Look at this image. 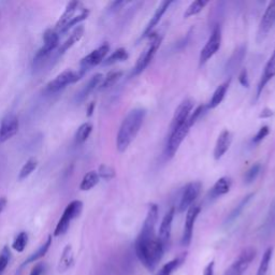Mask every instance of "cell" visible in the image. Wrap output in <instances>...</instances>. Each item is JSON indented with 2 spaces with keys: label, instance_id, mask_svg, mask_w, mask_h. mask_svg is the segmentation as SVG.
Instances as JSON below:
<instances>
[{
  "label": "cell",
  "instance_id": "1",
  "mask_svg": "<svg viewBox=\"0 0 275 275\" xmlns=\"http://www.w3.org/2000/svg\"><path fill=\"white\" fill-rule=\"evenodd\" d=\"M159 210L155 203L149 205L147 217L134 242V251L139 261L149 272H154L165 254V246L156 234Z\"/></svg>",
  "mask_w": 275,
  "mask_h": 275
},
{
  "label": "cell",
  "instance_id": "2",
  "mask_svg": "<svg viewBox=\"0 0 275 275\" xmlns=\"http://www.w3.org/2000/svg\"><path fill=\"white\" fill-rule=\"evenodd\" d=\"M145 116H147V110L144 108H134L128 112L122 122L116 136V148L120 153H124L137 138Z\"/></svg>",
  "mask_w": 275,
  "mask_h": 275
},
{
  "label": "cell",
  "instance_id": "3",
  "mask_svg": "<svg viewBox=\"0 0 275 275\" xmlns=\"http://www.w3.org/2000/svg\"><path fill=\"white\" fill-rule=\"evenodd\" d=\"M148 38H150V42L147 48H145L143 52L141 53V55L139 56L136 66H134L132 71L133 75H138L140 74H142V72L148 68V66L150 64V61L153 60L154 56L156 55L157 50H158L160 48V44L162 41V37L160 35H157V33L153 32L150 33Z\"/></svg>",
  "mask_w": 275,
  "mask_h": 275
},
{
  "label": "cell",
  "instance_id": "4",
  "mask_svg": "<svg viewBox=\"0 0 275 275\" xmlns=\"http://www.w3.org/2000/svg\"><path fill=\"white\" fill-rule=\"evenodd\" d=\"M83 211V202L80 200H74L66 206V209L63 213V216L60 217L57 225L54 230V237H60L65 234L71 225L72 221L80 216Z\"/></svg>",
  "mask_w": 275,
  "mask_h": 275
},
{
  "label": "cell",
  "instance_id": "5",
  "mask_svg": "<svg viewBox=\"0 0 275 275\" xmlns=\"http://www.w3.org/2000/svg\"><path fill=\"white\" fill-rule=\"evenodd\" d=\"M190 128L192 126L189 125L188 121H186L183 124L170 129V134L168 137L166 145V155L168 158H172L177 153L181 144L188 136Z\"/></svg>",
  "mask_w": 275,
  "mask_h": 275
},
{
  "label": "cell",
  "instance_id": "6",
  "mask_svg": "<svg viewBox=\"0 0 275 275\" xmlns=\"http://www.w3.org/2000/svg\"><path fill=\"white\" fill-rule=\"evenodd\" d=\"M256 255L257 250L256 249L251 248V246L243 249L224 275H243L248 271L250 263L254 261Z\"/></svg>",
  "mask_w": 275,
  "mask_h": 275
},
{
  "label": "cell",
  "instance_id": "7",
  "mask_svg": "<svg viewBox=\"0 0 275 275\" xmlns=\"http://www.w3.org/2000/svg\"><path fill=\"white\" fill-rule=\"evenodd\" d=\"M59 33L55 29H48L43 33V46L39 49L33 58V65L40 66L46 60L50 53L58 47Z\"/></svg>",
  "mask_w": 275,
  "mask_h": 275
},
{
  "label": "cell",
  "instance_id": "8",
  "mask_svg": "<svg viewBox=\"0 0 275 275\" xmlns=\"http://www.w3.org/2000/svg\"><path fill=\"white\" fill-rule=\"evenodd\" d=\"M222 46V28L220 25H215L211 35L207 39L204 47L202 48L200 56H199V64L200 66L206 64L213 56H214Z\"/></svg>",
  "mask_w": 275,
  "mask_h": 275
},
{
  "label": "cell",
  "instance_id": "9",
  "mask_svg": "<svg viewBox=\"0 0 275 275\" xmlns=\"http://www.w3.org/2000/svg\"><path fill=\"white\" fill-rule=\"evenodd\" d=\"M83 75L80 71H74V70H65L56 76L54 80L49 82L47 84L46 91L50 94L57 93L61 89H64L70 84H75L78 80H81Z\"/></svg>",
  "mask_w": 275,
  "mask_h": 275
},
{
  "label": "cell",
  "instance_id": "10",
  "mask_svg": "<svg viewBox=\"0 0 275 275\" xmlns=\"http://www.w3.org/2000/svg\"><path fill=\"white\" fill-rule=\"evenodd\" d=\"M109 52H110V46L108 43H103L102 46H100L96 50H92L91 53L87 54L85 57H83L81 59L80 70L78 71L84 75L89 69L94 68V67L98 66L99 64H102Z\"/></svg>",
  "mask_w": 275,
  "mask_h": 275
},
{
  "label": "cell",
  "instance_id": "11",
  "mask_svg": "<svg viewBox=\"0 0 275 275\" xmlns=\"http://www.w3.org/2000/svg\"><path fill=\"white\" fill-rule=\"evenodd\" d=\"M201 189H202V184L201 182L198 181L189 183L185 186L183 194L181 196V200H179V203L177 206V210L179 213L187 211L189 207L193 205L196 199L199 197Z\"/></svg>",
  "mask_w": 275,
  "mask_h": 275
},
{
  "label": "cell",
  "instance_id": "12",
  "mask_svg": "<svg viewBox=\"0 0 275 275\" xmlns=\"http://www.w3.org/2000/svg\"><path fill=\"white\" fill-rule=\"evenodd\" d=\"M200 212H201V207L199 205H194V204L187 210L186 218H185L183 235L181 240V244L185 246V248H187V246H189L190 243H192L195 223L197 221Z\"/></svg>",
  "mask_w": 275,
  "mask_h": 275
},
{
  "label": "cell",
  "instance_id": "13",
  "mask_svg": "<svg viewBox=\"0 0 275 275\" xmlns=\"http://www.w3.org/2000/svg\"><path fill=\"white\" fill-rule=\"evenodd\" d=\"M19 128L20 121L18 116L13 113L5 115L0 124V144L14 137L18 133Z\"/></svg>",
  "mask_w": 275,
  "mask_h": 275
},
{
  "label": "cell",
  "instance_id": "14",
  "mask_svg": "<svg viewBox=\"0 0 275 275\" xmlns=\"http://www.w3.org/2000/svg\"><path fill=\"white\" fill-rule=\"evenodd\" d=\"M83 5L80 1H70L65 9V12L60 16L55 25V30L58 33H63L65 28L75 16L83 10Z\"/></svg>",
  "mask_w": 275,
  "mask_h": 275
},
{
  "label": "cell",
  "instance_id": "15",
  "mask_svg": "<svg viewBox=\"0 0 275 275\" xmlns=\"http://www.w3.org/2000/svg\"><path fill=\"white\" fill-rule=\"evenodd\" d=\"M175 207L171 206L168 212L165 214L164 218L160 223L159 226V230H158V237L159 241L162 243V245L165 246V249L168 248V245L170 243V239H171V231H172V223H173V218H175Z\"/></svg>",
  "mask_w": 275,
  "mask_h": 275
},
{
  "label": "cell",
  "instance_id": "16",
  "mask_svg": "<svg viewBox=\"0 0 275 275\" xmlns=\"http://www.w3.org/2000/svg\"><path fill=\"white\" fill-rule=\"evenodd\" d=\"M194 100L187 98L183 100L181 103L178 104V106L176 108L175 112V115L172 117V121H171V125H170V129L171 128H175L178 125L183 124L184 122L188 121L190 114H192L193 109H194Z\"/></svg>",
  "mask_w": 275,
  "mask_h": 275
},
{
  "label": "cell",
  "instance_id": "17",
  "mask_svg": "<svg viewBox=\"0 0 275 275\" xmlns=\"http://www.w3.org/2000/svg\"><path fill=\"white\" fill-rule=\"evenodd\" d=\"M275 25V0L268 4V7L262 15V19L259 24V30H258V37L263 39Z\"/></svg>",
  "mask_w": 275,
  "mask_h": 275
},
{
  "label": "cell",
  "instance_id": "18",
  "mask_svg": "<svg viewBox=\"0 0 275 275\" xmlns=\"http://www.w3.org/2000/svg\"><path fill=\"white\" fill-rule=\"evenodd\" d=\"M231 142H232L231 132H230L228 129H224L216 140L214 151H213V156H214L215 160H220L221 158H223L224 155L229 150Z\"/></svg>",
  "mask_w": 275,
  "mask_h": 275
},
{
  "label": "cell",
  "instance_id": "19",
  "mask_svg": "<svg viewBox=\"0 0 275 275\" xmlns=\"http://www.w3.org/2000/svg\"><path fill=\"white\" fill-rule=\"evenodd\" d=\"M173 1H168V0H165V1H161L158 5V8L156 9L155 11V13L153 14V16L150 18V21L149 22V24L147 25V27H145V29L142 33V36L141 38L144 39V38H148L150 33H153L154 32V29H155V27L159 24V22L161 20L162 16H164V14L167 12V10L169 9L170 5L172 4Z\"/></svg>",
  "mask_w": 275,
  "mask_h": 275
},
{
  "label": "cell",
  "instance_id": "20",
  "mask_svg": "<svg viewBox=\"0 0 275 275\" xmlns=\"http://www.w3.org/2000/svg\"><path fill=\"white\" fill-rule=\"evenodd\" d=\"M275 76V48L273 53L271 55V57L269 58L268 63L265 67V70H263V74L261 75V80L258 84V88H257V97H259L263 88L266 87L267 84L269 83V81H271L272 78Z\"/></svg>",
  "mask_w": 275,
  "mask_h": 275
},
{
  "label": "cell",
  "instance_id": "21",
  "mask_svg": "<svg viewBox=\"0 0 275 275\" xmlns=\"http://www.w3.org/2000/svg\"><path fill=\"white\" fill-rule=\"evenodd\" d=\"M103 77L104 76L102 74H96L89 78V81L85 84V85H84V87L81 89V92L77 94L76 100L78 101V102H83V101L85 100L89 95L95 91V89L99 88L100 84L103 81Z\"/></svg>",
  "mask_w": 275,
  "mask_h": 275
},
{
  "label": "cell",
  "instance_id": "22",
  "mask_svg": "<svg viewBox=\"0 0 275 275\" xmlns=\"http://www.w3.org/2000/svg\"><path fill=\"white\" fill-rule=\"evenodd\" d=\"M246 55V47L245 46H240L237 50H234L233 54L231 55L227 61L226 67H225V72L226 75H231L233 72L237 70L240 65L242 64V61Z\"/></svg>",
  "mask_w": 275,
  "mask_h": 275
},
{
  "label": "cell",
  "instance_id": "23",
  "mask_svg": "<svg viewBox=\"0 0 275 275\" xmlns=\"http://www.w3.org/2000/svg\"><path fill=\"white\" fill-rule=\"evenodd\" d=\"M84 32H85V27H84L83 25H77L75 29L72 30L69 38L67 39V40L61 44L60 48L58 49V54L59 55L65 54L67 50H70L72 47L75 46V44H76L84 36Z\"/></svg>",
  "mask_w": 275,
  "mask_h": 275
},
{
  "label": "cell",
  "instance_id": "24",
  "mask_svg": "<svg viewBox=\"0 0 275 275\" xmlns=\"http://www.w3.org/2000/svg\"><path fill=\"white\" fill-rule=\"evenodd\" d=\"M231 178L227 176H223L218 178L216 183L213 185L210 192V197L212 199H216L221 196H224L229 193L230 188H231Z\"/></svg>",
  "mask_w": 275,
  "mask_h": 275
},
{
  "label": "cell",
  "instance_id": "25",
  "mask_svg": "<svg viewBox=\"0 0 275 275\" xmlns=\"http://www.w3.org/2000/svg\"><path fill=\"white\" fill-rule=\"evenodd\" d=\"M229 85H230V78L228 81H225L224 83H222L221 85L215 89V92L213 93V96L210 100L209 104L206 105L207 109H215L223 102V100L225 99V96H226V94L228 92Z\"/></svg>",
  "mask_w": 275,
  "mask_h": 275
},
{
  "label": "cell",
  "instance_id": "26",
  "mask_svg": "<svg viewBox=\"0 0 275 275\" xmlns=\"http://www.w3.org/2000/svg\"><path fill=\"white\" fill-rule=\"evenodd\" d=\"M185 259H186V252H183L182 255L173 258L172 260L165 263V265L156 272L155 275H172V273L182 265Z\"/></svg>",
  "mask_w": 275,
  "mask_h": 275
},
{
  "label": "cell",
  "instance_id": "27",
  "mask_svg": "<svg viewBox=\"0 0 275 275\" xmlns=\"http://www.w3.org/2000/svg\"><path fill=\"white\" fill-rule=\"evenodd\" d=\"M74 261H75L74 250H72V246L68 244L64 249L63 254H61V257L58 262V271L61 273L66 272L68 269H70L72 265H74Z\"/></svg>",
  "mask_w": 275,
  "mask_h": 275
},
{
  "label": "cell",
  "instance_id": "28",
  "mask_svg": "<svg viewBox=\"0 0 275 275\" xmlns=\"http://www.w3.org/2000/svg\"><path fill=\"white\" fill-rule=\"evenodd\" d=\"M50 245H52V235H49L46 242H44L40 246V248H39L35 252H32V254L27 258V259L24 261L23 265H22V267H25L27 265H29V263L36 262L37 260L41 259V258H43L44 256L47 255V252L49 251Z\"/></svg>",
  "mask_w": 275,
  "mask_h": 275
},
{
  "label": "cell",
  "instance_id": "29",
  "mask_svg": "<svg viewBox=\"0 0 275 275\" xmlns=\"http://www.w3.org/2000/svg\"><path fill=\"white\" fill-rule=\"evenodd\" d=\"M99 175L97 171H89L87 172L85 175L83 176L81 184H80V189L82 192H88V190L93 189L95 186H97V184L99 183Z\"/></svg>",
  "mask_w": 275,
  "mask_h": 275
},
{
  "label": "cell",
  "instance_id": "30",
  "mask_svg": "<svg viewBox=\"0 0 275 275\" xmlns=\"http://www.w3.org/2000/svg\"><path fill=\"white\" fill-rule=\"evenodd\" d=\"M254 196L255 194H249L248 196H245V197L240 201V203L234 207V209L232 210V212L230 213V214L228 215L227 217V223L230 224V223H233L237 218H239V216L242 214L243 211L245 210V207L248 206V204L250 202V200L254 198Z\"/></svg>",
  "mask_w": 275,
  "mask_h": 275
},
{
  "label": "cell",
  "instance_id": "31",
  "mask_svg": "<svg viewBox=\"0 0 275 275\" xmlns=\"http://www.w3.org/2000/svg\"><path fill=\"white\" fill-rule=\"evenodd\" d=\"M128 57H129V55H128L126 49L120 48V49L115 50L110 56H108V57L103 60L102 64H103V66H111L116 63H121V61H125L128 59Z\"/></svg>",
  "mask_w": 275,
  "mask_h": 275
},
{
  "label": "cell",
  "instance_id": "32",
  "mask_svg": "<svg viewBox=\"0 0 275 275\" xmlns=\"http://www.w3.org/2000/svg\"><path fill=\"white\" fill-rule=\"evenodd\" d=\"M93 131V125L91 123H84L80 127L77 128L76 133H75V143L76 144H83L84 142L87 141V139L91 136V133Z\"/></svg>",
  "mask_w": 275,
  "mask_h": 275
},
{
  "label": "cell",
  "instance_id": "33",
  "mask_svg": "<svg viewBox=\"0 0 275 275\" xmlns=\"http://www.w3.org/2000/svg\"><path fill=\"white\" fill-rule=\"evenodd\" d=\"M273 248H268L265 252H263L262 258L259 263V267H258L257 270V274L256 275H267L269 267H270V262L272 260V256H273Z\"/></svg>",
  "mask_w": 275,
  "mask_h": 275
},
{
  "label": "cell",
  "instance_id": "34",
  "mask_svg": "<svg viewBox=\"0 0 275 275\" xmlns=\"http://www.w3.org/2000/svg\"><path fill=\"white\" fill-rule=\"evenodd\" d=\"M122 76H123L122 71H111V72H109V74L103 77V81H102V83L100 84L99 89H100V91H104V89H108L112 86H114L115 84L117 83V81H119Z\"/></svg>",
  "mask_w": 275,
  "mask_h": 275
},
{
  "label": "cell",
  "instance_id": "35",
  "mask_svg": "<svg viewBox=\"0 0 275 275\" xmlns=\"http://www.w3.org/2000/svg\"><path fill=\"white\" fill-rule=\"evenodd\" d=\"M207 3L209 2H207L206 0H196V1H193L188 5L186 11H185L184 18L188 19V18H192V16L199 14L201 11L206 7Z\"/></svg>",
  "mask_w": 275,
  "mask_h": 275
},
{
  "label": "cell",
  "instance_id": "36",
  "mask_svg": "<svg viewBox=\"0 0 275 275\" xmlns=\"http://www.w3.org/2000/svg\"><path fill=\"white\" fill-rule=\"evenodd\" d=\"M37 167H38V160L35 158V157H31V158L28 159L24 164V166L22 167V169L19 173L20 181H23V179L29 176L31 173L37 169Z\"/></svg>",
  "mask_w": 275,
  "mask_h": 275
},
{
  "label": "cell",
  "instance_id": "37",
  "mask_svg": "<svg viewBox=\"0 0 275 275\" xmlns=\"http://www.w3.org/2000/svg\"><path fill=\"white\" fill-rule=\"evenodd\" d=\"M274 230H275V199L270 204V209H269L268 215L265 221V225H263V231L268 234L272 233Z\"/></svg>",
  "mask_w": 275,
  "mask_h": 275
},
{
  "label": "cell",
  "instance_id": "38",
  "mask_svg": "<svg viewBox=\"0 0 275 275\" xmlns=\"http://www.w3.org/2000/svg\"><path fill=\"white\" fill-rule=\"evenodd\" d=\"M27 243H28V234L25 231H22L18 234V237H16L15 240L13 241L12 248L18 252H22L26 249Z\"/></svg>",
  "mask_w": 275,
  "mask_h": 275
},
{
  "label": "cell",
  "instance_id": "39",
  "mask_svg": "<svg viewBox=\"0 0 275 275\" xmlns=\"http://www.w3.org/2000/svg\"><path fill=\"white\" fill-rule=\"evenodd\" d=\"M97 173L100 178H103L105 181H110V179H113L116 176V172L114 170V168L104 164L99 166Z\"/></svg>",
  "mask_w": 275,
  "mask_h": 275
},
{
  "label": "cell",
  "instance_id": "40",
  "mask_svg": "<svg viewBox=\"0 0 275 275\" xmlns=\"http://www.w3.org/2000/svg\"><path fill=\"white\" fill-rule=\"evenodd\" d=\"M261 170V165L260 164H255L252 165L250 169L245 172L244 175V183L245 184H251L252 182H255V179L257 176L259 175Z\"/></svg>",
  "mask_w": 275,
  "mask_h": 275
},
{
  "label": "cell",
  "instance_id": "41",
  "mask_svg": "<svg viewBox=\"0 0 275 275\" xmlns=\"http://www.w3.org/2000/svg\"><path fill=\"white\" fill-rule=\"evenodd\" d=\"M206 109H207V106L205 104H200L199 106H197V108L194 110V112H192V114H190V116H189V119H188L189 125L193 127L196 123L199 121V119L202 116V114L204 113V111Z\"/></svg>",
  "mask_w": 275,
  "mask_h": 275
},
{
  "label": "cell",
  "instance_id": "42",
  "mask_svg": "<svg viewBox=\"0 0 275 275\" xmlns=\"http://www.w3.org/2000/svg\"><path fill=\"white\" fill-rule=\"evenodd\" d=\"M10 260V250L8 246H4L2 250L0 251V274H1L5 268H7Z\"/></svg>",
  "mask_w": 275,
  "mask_h": 275
},
{
  "label": "cell",
  "instance_id": "43",
  "mask_svg": "<svg viewBox=\"0 0 275 275\" xmlns=\"http://www.w3.org/2000/svg\"><path fill=\"white\" fill-rule=\"evenodd\" d=\"M269 133H270V128H269L268 126H262L259 130H258V132L255 134V137L252 138V143H255V144L260 143Z\"/></svg>",
  "mask_w": 275,
  "mask_h": 275
},
{
  "label": "cell",
  "instance_id": "44",
  "mask_svg": "<svg viewBox=\"0 0 275 275\" xmlns=\"http://www.w3.org/2000/svg\"><path fill=\"white\" fill-rule=\"evenodd\" d=\"M239 82L243 87L249 88L250 87V78H249V72L246 69H242L239 74Z\"/></svg>",
  "mask_w": 275,
  "mask_h": 275
},
{
  "label": "cell",
  "instance_id": "45",
  "mask_svg": "<svg viewBox=\"0 0 275 275\" xmlns=\"http://www.w3.org/2000/svg\"><path fill=\"white\" fill-rule=\"evenodd\" d=\"M44 270H46V265L43 262H39L31 269L29 275H42L44 273Z\"/></svg>",
  "mask_w": 275,
  "mask_h": 275
},
{
  "label": "cell",
  "instance_id": "46",
  "mask_svg": "<svg viewBox=\"0 0 275 275\" xmlns=\"http://www.w3.org/2000/svg\"><path fill=\"white\" fill-rule=\"evenodd\" d=\"M214 267H215L214 260H212L211 262L207 263L204 268L203 275H214Z\"/></svg>",
  "mask_w": 275,
  "mask_h": 275
},
{
  "label": "cell",
  "instance_id": "47",
  "mask_svg": "<svg viewBox=\"0 0 275 275\" xmlns=\"http://www.w3.org/2000/svg\"><path fill=\"white\" fill-rule=\"evenodd\" d=\"M273 115H274L273 110L269 109V108H265L260 112L259 119H263V120H265V119H270V117H272Z\"/></svg>",
  "mask_w": 275,
  "mask_h": 275
},
{
  "label": "cell",
  "instance_id": "48",
  "mask_svg": "<svg viewBox=\"0 0 275 275\" xmlns=\"http://www.w3.org/2000/svg\"><path fill=\"white\" fill-rule=\"evenodd\" d=\"M7 204H8V199L5 197H0V214L3 212Z\"/></svg>",
  "mask_w": 275,
  "mask_h": 275
},
{
  "label": "cell",
  "instance_id": "49",
  "mask_svg": "<svg viewBox=\"0 0 275 275\" xmlns=\"http://www.w3.org/2000/svg\"><path fill=\"white\" fill-rule=\"evenodd\" d=\"M94 110H95V102H91L89 105L87 106V116H92L94 113Z\"/></svg>",
  "mask_w": 275,
  "mask_h": 275
}]
</instances>
